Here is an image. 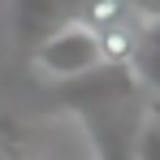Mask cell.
Instances as JSON below:
<instances>
[{
  "label": "cell",
  "mask_w": 160,
  "mask_h": 160,
  "mask_svg": "<svg viewBox=\"0 0 160 160\" xmlns=\"http://www.w3.org/2000/svg\"><path fill=\"white\" fill-rule=\"evenodd\" d=\"M35 65L48 74V78H61V82H78V78H91L95 69H104V56H100V35L82 22H65L56 26L52 35L39 39L35 48Z\"/></svg>",
  "instance_id": "obj_1"
},
{
  "label": "cell",
  "mask_w": 160,
  "mask_h": 160,
  "mask_svg": "<svg viewBox=\"0 0 160 160\" xmlns=\"http://www.w3.org/2000/svg\"><path fill=\"white\" fill-rule=\"evenodd\" d=\"M138 43H143V30H138V22H117V26L100 30V56H104L108 69H126L134 56H138Z\"/></svg>",
  "instance_id": "obj_2"
},
{
  "label": "cell",
  "mask_w": 160,
  "mask_h": 160,
  "mask_svg": "<svg viewBox=\"0 0 160 160\" xmlns=\"http://www.w3.org/2000/svg\"><path fill=\"white\" fill-rule=\"evenodd\" d=\"M82 0H22V30H43L52 35L65 22H78Z\"/></svg>",
  "instance_id": "obj_3"
},
{
  "label": "cell",
  "mask_w": 160,
  "mask_h": 160,
  "mask_svg": "<svg viewBox=\"0 0 160 160\" xmlns=\"http://www.w3.org/2000/svg\"><path fill=\"white\" fill-rule=\"evenodd\" d=\"M78 22L100 35V30L117 26V22H130V0H82L78 4Z\"/></svg>",
  "instance_id": "obj_4"
}]
</instances>
